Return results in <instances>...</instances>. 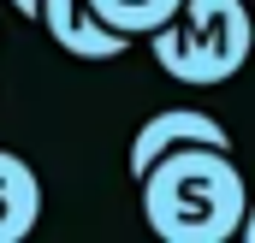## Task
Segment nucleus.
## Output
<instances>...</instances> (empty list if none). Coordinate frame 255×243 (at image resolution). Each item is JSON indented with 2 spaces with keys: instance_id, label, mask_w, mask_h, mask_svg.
I'll return each instance as SVG.
<instances>
[{
  "instance_id": "nucleus-6",
  "label": "nucleus",
  "mask_w": 255,
  "mask_h": 243,
  "mask_svg": "<svg viewBox=\"0 0 255 243\" xmlns=\"http://www.w3.org/2000/svg\"><path fill=\"white\" fill-rule=\"evenodd\" d=\"M95 6V18L107 24V30H119V36H154L172 12H178V0H89Z\"/></svg>"
},
{
  "instance_id": "nucleus-4",
  "label": "nucleus",
  "mask_w": 255,
  "mask_h": 243,
  "mask_svg": "<svg viewBox=\"0 0 255 243\" xmlns=\"http://www.w3.org/2000/svg\"><path fill=\"white\" fill-rule=\"evenodd\" d=\"M178 142H214V148H232V130L214 119V113H202V107H166V113H154V119H142V130L130 136V178H142L166 148H178Z\"/></svg>"
},
{
  "instance_id": "nucleus-8",
  "label": "nucleus",
  "mask_w": 255,
  "mask_h": 243,
  "mask_svg": "<svg viewBox=\"0 0 255 243\" xmlns=\"http://www.w3.org/2000/svg\"><path fill=\"white\" fill-rule=\"evenodd\" d=\"M36 6H42V0H12V12H18V18H36Z\"/></svg>"
},
{
  "instance_id": "nucleus-5",
  "label": "nucleus",
  "mask_w": 255,
  "mask_h": 243,
  "mask_svg": "<svg viewBox=\"0 0 255 243\" xmlns=\"http://www.w3.org/2000/svg\"><path fill=\"white\" fill-rule=\"evenodd\" d=\"M42 226V178L24 154L0 148V243H24Z\"/></svg>"
},
{
  "instance_id": "nucleus-2",
  "label": "nucleus",
  "mask_w": 255,
  "mask_h": 243,
  "mask_svg": "<svg viewBox=\"0 0 255 243\" xmlns=\"http://www.w3.org/2000/svg\"><path fill=\"white\" fill-rule=\"evenodd\" d=\"M148 54L172 83H232L255 54V18L244 0H178V12L148 36Z\"/></svg>"
},
{
  "instance_id": "nucleus-3",
  "label": "nucleus",
  "mask_w": 255,
  "mask_h": 243,
  "mask_svg": "<svg viewBox=\"0 0 255 243\" xmlns=\"http://www.w3.org/2000/svg\"><path fill=\"white\" fill-rule=\"evenodd\" d=\"M36 24L54 36V48H60V54L89 60V65L119 60V54L130 48V36L107 30V24L95 18V6H89V0H42V6H36Z\"/></svg>"
},
{
  "instance_id": "nucleus-1",
  "label": "nucleus",
  "mask_w": 255,
  "mask_h": 243,
  "mask_svg": "<svg viewBox=\"0 0 255 243\" xmlns=\"http://www.w3.org/2000/svg\"><path fill=\"white\" fill-rule=\"evenodd\" d=\"M142 220L160 243H232L250 208V184L232 148L178 142L142 172Z\"/></svg>"
},
{
  "instance_id": "nucleus-7",
  "label": "nucleus",
  "mask_w": 255,
  "mask_h": 243,
  "mask_svg": "<svg viewBox=\"0 0 255 243\" xmlns=\"http://www.w3.org/2000/svg\"><path fill=\"white\" fill-rule=\"evenodd\" d=\"M238 238H250V243H255V202L244 208V226H238Z\"/></svg>"
}]
</instances>
